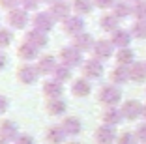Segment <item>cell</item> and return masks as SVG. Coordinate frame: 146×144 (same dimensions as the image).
I'll list each match as a JSON object with an SVG mask.
<instances>
[{"instance_id": "1", "label": "cell", "mask_w": 146, "mask_h": 144, "mask_svg": "<svg viewBox=\"0 0 146 144\" xmlns=\"http://www.w3.org/2000/svg\"><path fill=\"white\" fill-rule=\"evenodd\" d=\"M4 23H6V26H9L15 32H23V30H28V26L32 25V13H28L23 8L11 9V11L6 13Z\"/></svg>"}, {"instance_id": "2", "label": "cell", "mask_w": 146, "mask_h": 144, "mask_svg": "<svg viewBox=\"0 0 146 144\" xmlns=\"http://www.w3.org/2000/svg\"><path fill=\"white\" fill-rule=\"evenodd\" d=\"M39 77H41V73H39L36 62H23L17 68V71H15V79L25 86L36 84L39 81Z\"/></svg>"}, {"instance_id": "3", "label": "cell", "mask_w": 146, "mask_h": 144, "mask_svg": "<svg viewBox=\"0 0 146 144\" xmlns=\"http://www.w3.org/2000/svg\"><path fill=\"white\" fill-rule=\"evenodd\" d=\"M58 60H60V64H64V66H68V68H71V69L81 68L82 62H84L82 52L79 51V49H75L71 43L62 47L60 51H58Z\"/></svg>"}, {"instance_id": "4", "label": "cell", "mask_w": 146, "mask_h": 144, "mask_svg": "<svg viewBox=\"0 0 146 144\" xmlns=\"http://www.w3.org/2000/svg\"><path fill=\"white\" fill-rule=\"evenodd\" d=\"M60 28L62 32H64L66 36H69V38H75V36L82 34V32H86V23L84 19L81 17V15H77V13H71L68 19H64V21L60 23Z\"/></svg>"}, {"instance_id": "5", "label": "cell", "mask_w": 146, "mask_h": 144, "mask_svg": "<svg viewBox=\"0 0 146 144\" xmlns=\"http://www.w3.org/2000/svg\"><path fill=\"white\" fill-rule=\"evenodd\" d=\"M30 26L49 34V32L56 26V19L49 13V9H39V11L32 13V25Z\"/></svg>"}, {"instance_id": "6", "label": "cell", "mask_w": 146, "mask_h": 144, "mask_svg": "<svg viewBox=\"0 0 146 144\" xmlns=\"http://www.w3.org/2000/svg\"><path fill=\"white\" fill-rule=\"evenodd\" d=\"M58 64H60L58 56H56V54H47V52L39 54V58L36 60V66H38L41 77H52L54 69L58 68Z\"/></svg>"}, {"instance_id": "7", "label": "cell", "mask_w": 146, "mask_h": 144, "mask_svg": "<svg viewBox=\"0 0 146 144\" xmlns=\"http://www.w3.org/2000/svg\"><path fill=\"white\" fill-rule=\"evenodd\" d=\"M81 71H82V77H86L88 81H96V79H101L103 77V64H101V60L92 56V58L82 62Z\"/></svg>"}, {"instance_id": "8", "label": "cell", "mask_w": 146, "mask_h": 144, "mask_svg": "<svg viewBox=\"0 0 146 144\" xmlns=\"http://www.w3.org/2000/svg\"><path fill=\"white\" fill-rule=\"evenodd\" d=\"M15 54H17V58L21 60V62H36V60L39 58V54H41V51H39L36 45H32L30 41L23 39L17 45V49H15Z\"/></svg>"}, {"instance_id": "9", "label": "cell", "mask_w": 146, "mask_h": 144, "mask_svg": "<svg viewBox=\"0 0 146 144\" xmlns=\"http://www.w3.org/2000/svg\"><path fill=\"white\" fill-rule=\"evenodd\" d=\"M47 9L52 17L56 19V23H62L64 19H68L73 13V8H71V2L69 0H54L52 4L47 6Z\"/></svg>"}, {"instance_id": "10", "label": "cell", "mask_w": 146, "mask_h": 144, "mask_svg": "<svg viewBox=\"0 0 146 144\" xmlns=\"http://www.w3.org/2000/svg\"><path fill=\"white\" fill-rule=\"evenodd\" d=\"M98 98H99L101 103H105V105H109V107H114L116 103L122 99V92H120V88L114 86V84H105V86H101Z\"/></svg>"}, {"instance_id": "11", "label": "cell", "mask_w": 146, "mask_h": 144, "mask_svg": "<svg viewBox=\"0 0 146 144\" xmlns=\"http://www.w3.org/2000/svg\"><path fill=\"white\" fill-rule=\"evenodd\" d=\"M41 94L45 96L47 99H58L64 96V82L56 81L54 77L47 79V81L41 84Z\"/></svg>"}, {"instance_id": "12", "label": "cell", "mask_w": 146, "mask_h": 144, "mask_svg": "<svg viewBox=\"0 0 146 144\" xmlns=\"http://www.w3.org/2000/svg\"><path fill=\"white\" fill-rule=\"evenodd\" d=\"M92 54H94V58L101 60V62H103V60H109L114 54V45H112L111 39H98V41L94 43Z\"/></svg>"}, {"instance_id": "13", "label": "cell", "mask_w": 146, "mask_h": 144, "mask_svg": "<svg viewBox=\"0 0 146 144\" xmlns=\"http://www.w3.org/2000/svg\"><path fill=\"white\" fill-rule=\"evenodd\" d=\"M25 39H26V41H30L32 45H36L39 51H43V49L49 45V34H47V32H41V30L32 28V26L25 32Z\"/></svg>"}, {"instance_id": "14", "label": "cell", "mask_w": 146, "mask_h": 144, "mask_svg": "<svg viewBox=\"0 0 146 144\" xmlns=\"http://www.w3.org/2000/svg\"><path fill=\"white\" fill-rule=\"evenodd\" d=\"M92 92V84L86 77H79L71 81V96L75 98H88Z\"/></svg>"}, {"instance_id": "15", "label": "cell", "mask_w": 146, "mask_h": 144, "mask_svg": "<svg viewBox=\"0 0 146 144\" xmlns=\"http://www.w3.org/2000/svg\"><path fill=\"white\" fill-rule=\"evenodd\" d=\"M94 43H96L94 36H90L88 32H82V34H79V36H75V38H71V45L75 47V49H79L81 52L92 51V49H94Z\"/></svg>"}, {"instance_id": "16", "label": "cell", "mask_w": 146, "mask_h": 144, "mask_svg": "<svg viewBox=\"0 0 146 144\" xmlns=\"http://www.w3.org/2000/svg\"><path fill=\"white\" fill-rule=\"evenodd\" d=\"M131 38H133V34L129 32V30H124V28H118L112 32L111 36V41L114 47H118V49H125V47L131 43Z\"/></svg>"}, {"instance_id": "17", "label": "cell", "mask_w": 146, "mask_h": 144, "mask_svg": "<svg viewBox=\"0 0 146 144\" xmlns=\"http://www.w3.org/2000/svg\"><path fill=\"white\" fill-rule=\"evenodd\" d=\"M122 114H124V118H127V120H137L139 116L142 114V105L139 101H135V99L125 101L124 107H122Z\"/></svg>"}, {"instance_id": "18", "label": "cell", "mask_w": 146, "mask_h": 144, "mask_svg": "<svg viewBox=\"0 0 146 144\" xmlns=\"http://www.w3.org/2000/svg\"><path fill=\"white\" fill-rule=\"evenodd\" d=\"M45 109H47V112H49L51 116H64L68 105H66V101H64L62 98H58V99H47V105H45Z\"/></svg>"}, {"instance_id": "19", "label": "cell", "mask_w": 146, "mask_h": 144, "mask_svg": "<svg viewBox=\"0 0 146 144\" xmlns=\"http://www.w3.org/2000/svg\"><path fill=\"white\" fill-rule=\"evenodd\" d=\"M111 81H112V84H124V82L131 81V79H129V68L118 64V66L111 71Z\"/></svg>"}, {"instance_id": "20", "label": "cell", "mask_w": 146, "mask_h": 144, "mask_svg": "<svg viewBox=\"0 0 146 144\" xmlns=\"http://www.w3.org/2000/svg\"><path fill=\"white\" fill-rule=\"evenodd\" d=\"M71 8H73V13H77V15L84 17V15L92 13V9H94L96 6H94V0H73Z\"/></svg>"}, {"instance_id": "21", "label": "cell", "mask_w": 146, "mask_h": 144, "mask_svg": "<svg viewBox=\"0 0 146 144\" xmlns=\"http://www.w3.org/2000/svg\"><path fill=\"white\" fill-rule=\"evenodd\" d=\"M129 79L135 82H144L146 81V64L137 62L129 66Z\"/></svg>"}, {"instance_id": "22", "label": "cell", "mask_w": 146, "mask_h": 144, "mask_svg": "<svg viewBox=\"0 0 146 144\" xmlns=\"http://www.w3.org/2000/svg\"><path fill=\"white\" fill-rule=\"evenodd\" d=\"M81 127H82L81 120L75 116H68L62 122V129L66 131V135H77V133H81Z\"/></svg>"}, {"instance_id": "23", "label": "cell", "mask_w": 146, "mask_h": 144, "mask_svg": "<svg viewBox=\"0 0 146 144\" xmlns=\"http://www.w3.org/2000/svg\"><path fill=\"white\" fill-rule=\"evenodd\" d=\"M96 140H98L99 144H111L112 140H114V129H112V125H101L98 129V133H96Z\"/></svg>"}, {"instance_id": "24", "label": "cell", "mask_w": 146, "mask_h": 144, "mask_svg": "<svg viewBox=\"0 0 146 144\" xmlns=\"http://www.w3.org/2000/svg\"><path fill=\"white\" fill-rule=\"evenodd\" d=\"M13 39H15V30H11L9 26H0V49L2 51L13 45Z\"/></svg>"}, {"instance_id": "25", "label": "cell", "mask_w": 146, "mask_h": 144, "mask_svg": "<svg viewBox=\"0 0 146 144\" xmlns=\"http://www.w3.org/2000/svg\"><path fill=\"white\" fill-rule=\"evenodd\" d=\"M118 21H120V19L116 17L114 13H107V15H103V17L99 19V26H101V30L112 34L114 30H118Z\"/></svg>"}, {"instance_id": "26", "label": "cell", "mask_w": 146, "mask_h": 144, "mask_svg": "<svg viewBox=\"0 0 146 144\" xmlns=\"http://www.w3.org/2000/svg\"><path fill=\"white\" fill-rule=\"evenodd\" d=\"M64 137H66V131L62 129V127H58V125L49 127L47 133H45V139H47L49 144H60L62 140H64Z\"/></svg>"}, {"instance_id": "27", "label": "cell", "mask_w": 146, "mask_h": 144, "mask_svg": "<svg viewBox=\"0 0 146 144\" xmlns=\"http://www.w3.org/2000/svg\"><path fill=\"white\" fill-rule=\"evenodd\" d=\"M135 60V52L129 49V47H125V49H118V52H116V62L120 64V66H131Z\"/></svg>"}, {"instance_id": "28", "label": "cell", "mask_w": 146, "mask_h": 144, "mask_svg": "<svg viewBox=\"0 0 146 144\" xmlns=\"http://www.w3.org/2000/svg\"><path fill=\"white\" fill-rule=\"evenodd\" d=\"M52 77H54L56 81H60V82H68V81L73 79V69L68 68V66H64V64H58V68L54 69Z\"/></svg>"}, {"instance_id": "29", "label": "cell", "mask_w": 146, "mask_h": 144, "mask_svg": "<svg viewBox=\"0 0 146 144\" xmlns=\"http://www.w3.org/2000/svg\"><path fill=\"white\" fill-rule=\"evenodd\" d=\"M122 110H118V109H114V107H109L107 110L103 112V122L107 123V125H116V123L122 120Z\"/></svg>"}, {"instance_id": "30", "label": "cell", "mask_w": 146, "mask_h": 144, "mask_svg": "<svg viewBox=\"0 0 146 144\" xmlns=\"http://www.w3.org/2000/svg\"><path fill=\"white\" fill-rule=\"evenodd\" d=\"M112 13H114L118 19H125L133 13V8H131L127 2H116L114 8H112Z\"/></svg>"}, {"instance_id": "31", "label": "cell", "mask_w": 146, "mask_h": 144, "mask_svg": "<svg viewBox=\"0 0 146 144\" xmlns=\"http://www.w3.org/2000/svg\"><path fill=\"white\" fill-rule=\"evenodd\" d=\"M41 0H21V8L26 9L28 13H36L41 9Z\"/></svg>"}, {"instance_id": "32", "label": "cell", "mask_w": 146, "mask_h": 144, "mask_svg": "<svg viewBox=\"0 0 146 144\" xmlns=\"http://www.w3.org/2000/svg\"><path fill=\"white\" fill-rule=\"evenodd\" d=\"M0 135L4 137V139H9V137L15 135V123L9 122V120H6V122L0 123Z\"/></svg>"}, {"instance_id": "33", "label": "cell", "mask_w": 146, "mask_h": 144, "mask_svg": "<svg viewBox=\"0 0 146 144\" xmlns=\"http://www.w3.org/2000/svg\"><path fill=\"white\" fill-rule=\"evenodd\" d=\"M131 34L139 39H144L146 38V21H137L131 28Z\"/></svg>"}, {"instance_id": "34", "label": "cell", "mask_w": 146, "mask_h": 144, "mask_svg": "<svg viewBox=\"0 0 146 144\" xmlns=\"http://www.w3.org/2000/svg\"><path fill=\"white\" fill-rule=\"evenodd\" d=\"M133 15L137 17V21H146V2H137V6L133 8Z\"/></svg>"}, {"instance_id": "35", "label": "cell", "mask_w": 146, "mask_h": 144, "mask_svg": "<svg viewBox=\"0 0 146 144\" xmlns=\"http://www.w3.org/2000/svg\"><path fill=\"white\" fill-rule=\"evenodd\" d=\"M17 8H21V0H0V9H4L6 13Z\"/></svg>"}, {"instance_id": "36", "label": "cell", "mask_w": 146, "mask_h": 144, "mask_svg": "<svg viewBox=\"0 0 146 144\" xmlns=\"http://www.w3.org/2000/svg\"><path fill=\"white\" fill-rule=\"evenodd\" d=\"M116 4V0H94V6L99 9H112Z\"/></svg>"}, {"instance_id": "37", "label": "cell", "mask_w": 146, "mask_h": 144, "mask_svg": "<svg viewBox=\"0 0 146 144\" xmlns=\"http://www.w3.org/2000/svg\"><path fill=\"white\" fill-rule=\"evenodd\" d=\"M8 66H9V56H8V52H6V51L0 49V71H4Z\"/></svg>"}, {"instance_id": "38", "label": "cell", "mask_w": 146, "mask_h": 144, "mask_svg": "<svg viewBox=\"0 0 146 144\" xmlns=\"http://www.w3.org/2000/svg\"><path fill=\"white\" fill-rule=\"evenodd\" d=\"M118 144H135V135H131V133H124V135L120 137V140H118Z\"/></svg>"}, {"instance_id": "39", "label": "cell", "mask_w": 146, "mask_h": 144, "mask_svg": "<svg viewBox=\"0 0 146 144\" xmlns=\"http://www.w3.org/2000/svg\"><path fill=\"white\" fill-rule=\"evenodd\" d=\"M8 107H9L8 98H6L4 94H0V114H2V112H6V110H8Z\"/></svg>"}, {"instance_id": "40", "label": "cell", "mask_w": 146, "mask_h": 144, "mask_svg": "<svg viewBox=\"0 0 146 144\" xmlns=\"http://www.w3.org/2000/svg\"><path fill=\"white\" fill-rule=\"evenodd\" d=\"M137 137H139V140L146 142V123H142V125L137 129Z\"/></svg>"}, {"instance_id": "41", "label": "cell", "mask_w": 146, "mask_h": 144, "mask_svg": "<svg viewBox=\"0 0 146 144\" xmlns=\"http://www.w3.org/2000/svg\"><path fill=\"white\" fill-rule=\"evenodd\" d=\"M41 2H43V4H47V6H49V4H52L54 0H41Z\"/></svg>"}, {"instance_id": "42", "label": "cell", "mask_w": 146, "mask_h": 144, "mask_svg": "<svg viewBox=\"0 0 146 144\" xmlns=\"http://www.w3.org/2000/svg\"><path fill=\"white\" fill-rule=\"evenodd\" d=\"M142 116H144V118H146V105L142 107Z\"/></svg>"}, {"instance_id": "43", "label": "cell", "mask_w": 146, "mask_h": 144, "mask_svg": "<svg viewBox=\"0 0 146 144\" xmlns=\"http://www.w3.org/2000/svg\"><path fill=\"white\" fill-rule=\"evenodd\" d=\"M131 2H141V0H131Z\"/></svg>"}, {"instance_id": "44", "label": "cell", "mask_w": 146, "mask_h": 144, "mask_svg": "<svg viewBox=\"0 0 146 144\" xmlns=\"http://www.w3.org/2000/svg\"><path fill=\"white\" fill-rule=\"evenodd\" d=\"M0 26H2V17H0Z\"/></svg>"}, {"instance_id": "45", "label": "cell", "mask_w": 146, "mask_h": 144, "mask_svg": "<svg viewBox=\"0 0 146 144\" xmlns=\"http://www.w3.org/2000/svg\"><path fill=\"white\" fill-rule=\"evenodd\" d=\"M71 144H79V142H71Z\"/></svg>"}]
</instances>
